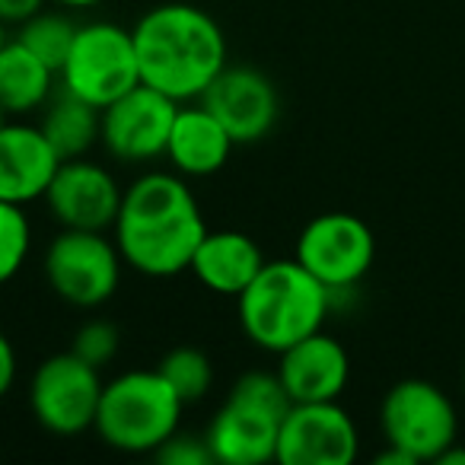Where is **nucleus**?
<instances>
[{
	"instance_id": "nucleus-4",
	"label": "nucleus",
	"mask_w": 465,
	"mask_h": 465,
	"mask_svg": "<svg viewBox=\"0 0 465 465\" xmlns=\"http://www.w3.org/2000/svg\"><path fill=\"white\" fill-rule=\"evenodd\" d=\"M291 395L278 373H242L230 389L220 411L211 418L204 437L213 462L265 465L278 456L281 420L291 411Z\"/></svg>"
},
{
	"instance_id": "nucleus-15",
	"label": "nucleus",
	"mask_w": 465,
	"mask_h": 465,
	"mask_svg": "<svg viewBox=\"0 0 465 465\" xmlns=\"http://www.w3.org/2000/svg\"><path fill=\"white\" fill-rule=\"evenodd\" d=\"M278 376L291 401H335L351 380V357L329 331H312L281 351Z\"/></svg>"
},
{
	"instance_id": "nucleus-17",
	"label": "nucleus",
	"mask_w": 465,
	"mask_h": 465,
	"mask_svg": "<svg viewBox=\"0 0 465 465\" xmlns=\"http://www.w3.org/2000/svg\"><path fill=\"white\" fill-rule=\"evenodd\" d=\"M232 147L236 141L217 122L213 112H207L201 103L179 105L166 143V160L173 163L175 173L188 175V179H204V175L220 173L230 160Z\"/></svg>"
},
{
	"instance_id": "nucleus-20",
	"label": "nucleus",
	"mask_w": 465,
	"mask_h": 465,
	"mask_svg": "<svg viewBox=\"0 0 465 465\" xmlns=\"http://www.w3.org/2000/svg\"><path fill=\"white\" fill-rule=\"evenodd\" d=\"M99 124H103V109L64 90L58 99L42 105L39 128L61 160H77V156L90 153L99 143Z\"/></svg>"
},
{
	"instance_id": "nucleus-6",
	"label": "nucleus",
	"mask_w": 465,
	"mask_h": 465,
	"mask_svg": "<svg viewBox=\"0 0 465 465\" xmlns=\"http://www.w3.org/2000/svg\"><path fill=\"white\" fill-rule=\"evenodd\" d=\"M58 80L64 93L96 105V109H105L141 84L134 33L109 20L77 26Z\"/></svg>"
},
{
	"instance_id": "nucleus-16",
	"label": "nucleus",
	"mask_w": 465,
	"mask_h": 465,
	"mask_svg": "<svg viewBox=\"0 0 465 465\" xmlns=\"http://www.w3.org/2000/svg\"><path fill=\"white\" fill-rule=\"evenodd\" d=\"M61 156L42 134L39 124H0V201L23 204L45 198Z\"/></svg>"
},
{
	"instance_id": "nucleus-14",
	"label": "nucleus",
	"mask_w": 465,
	"mask_h": 465,
	"mask_svg": "<svg viewBox=\"0 0 465 465\" xmlns=\"http://www.w3.org/2000/svg\"><path fill=\"white\" fill-rule=\"evenodd\" d=\"M122 198L124 192L115 175L86 156L61 160L45 192V204L61 230H112L122 211Z\"/></svg>"
},
{
	"instance_id": "nucleus-22",
	"label": "nucleus",
	"mask_w": 465,
	"mask_h": 465,
	"mask_svg": "<svg viewBox=\"0 0 465 465\" xmlns=\"http://www.w3.org/2000/svg\"><path fill=\"white\" fill-rule=\"evenodd\" d=\"M163 373V380L179 392V399L185 405L192 401L204 399L213 386V367H211V357L198 348H175L169 351L166 357L160 361L156 367Z\"/></svg>"
},
{
	"instance_id": "nucleus-31",
	"label": "nucleus",
	"mask_w": 465,
	"mask_h": 465,
	"mask_svg": "<svg viewBox=\"0 0 465 465\" xmlns=\"http://www.w3.org/2000/svg\"><path fill=\"white\" fill-rule=\"evenodd\" d=\"M4 42H7V26H4V20H0V48H4Z\"/></svg>"
},
{
	"instance_id": "nucleus-11",
	"label": "nucleus",
	"mask_w": 465,
	"mask_h": 465,
	"mask_svg": "<svg viewBox=\"0 0 465 465\" xmlns=\"http://www.w3.org/2000/svg\"><path fill=\"white\" fill-rule=\"evenodd\" d=\"M361 450V433L348 411L335 401H293L281 420V465H351Z\"/></svg>"
},
{
	"instance_id": "nucleus-23",
	"label": "nucleus",
	"mask_w": 465,
	"mask_h": 465,
	"mask_svg": "<svg viewBox=\"0 0 465 465\" xmlns=\"http://www.w3.org/2000/svg\"><path fill=\"white\" fill-rule=\"evenodd\" d=\"M33 249V226L23 204L0 201V287L14 281Z\"/></svg>"
},
{
	"instance_id": "nucleus-5",
	"label": "nucleus",
	"mask_w": 465,
	"mask_h": 465,
	"mask_svg": "<svg viewBox=\"0 0 465 465\" xmlns=\"http://www.w3.org/2000/svg\"><path fill=\"white\" fill-rule=\"evenodd\" d=\"M182 408L185 401L160 370H128L103 386L93 430L118 452H156L179 430Z\"/></svg>"
},
{
	"instance_id": "nucleus-26",
	"label": "nucleus",
	"mask_w": 465,
	"mask_h": 465,
	"mask_svg": "<svg viewBox=\"0 0 465 465\" xmlns=\"http://www.w3.org/2000/svg\"><path fill=\"white\" fill-rule=\"evenodd\" d=\"M48 4L52 0H0V20L4 26H23L35 14H42Z\"/></svg>"
},
{
	"instance_id": "nucleus-2",
	"label": "nucleus",
	"mask_w": 465,
	"mask_h": 465,
	"mask_svg": "<svg viewBox=\"0 0 465 465\" xmlns=\"http://www.w3.org/2000/svg\"><path fill=\"white\" fill-rule=\"evenodd\" d=\"M134 48L141 84L175 103H198L226 67V35L211 14L192 4H160L137 20Z\"/></svg>"
},
{
	"instance_id": "nucleus-8",
	"label": "nucleus",
	"mask_w": 465,
	"mask_h": 465,
	"mask_svg": "<svg viewBox=\"0 0 465 465\" xmlns=\"http://www.w3.org/2000/svg\"><path fill=\"white\" fill-rule=\"evenodd\" d=\"M122 265L118 242L99 230H61L45 252L48 287L80 310H96L115 297Z\"/></svg>"
},
{
	"instance_id": "nucleus-30",
	"label": "nucleus",
	"mask_w": 465,
	"mask_h": 465,
	"mask_svg": "<svg viewBox=\"0 0 465 465\" xmlns=\"http://www.w3.org/2000/svg\"><path fill=\"white\" fill-rule=\"evenodd\" d=\"M52 4H61V7H71V10H86V7H99L105 0H52Z\"/></svg>"
},
{
	"instance_id": "nucleus-12",
	"label": "nucleus",
	"mask_w": 465,
	"mask_h": 465,
	"mask_svg": "<svg viewBox=\"0 0 465 465\" xmlns=\"http://www.w3.org/2000/svg\"><path fill=\"white\" fill-rule=\"evenodd\" d=\"M182 103L147 84H137L103 109L99 141L122 163H150L166 156L169 131Z\"/></svg>"
},
{
	"instance_id": "nucleus-33",
	"label": "nucleus",
	"mask_w": 465,
	"mask_h": 465,
	"mask_svg": "<svg viewBox=\"0 0 465 465\" xmlns=\"http://www.w3.org/2000/svg\"><path fill=\"white\" fill-rule=\"evenodd\" d=\"M462 389H465V367H462Z\"/></svg>"
},
{
	"instance_id": "nucleus-1",
	"label": "nucleus",
	"mask_w": 465,
	"mask_h": 465,
	"mask_svg": "<svg viewBox=\"0 0 465 465\" xmlns=\"http://www.w3.org/2000/svg\"><path fill=\"white\" fill-rule=\"evenodd\" d=\"M112 232L128 268L147 278H173L192 268L207 223L185 175L147 173L124 188Z\"/></svg>"
},
{
	"instance_id": "nucleus-32",
	"label": "nucleus",
	"mask_w": 465,
	"mask_h": 465,
	"mask_svg": "<svg viewBox=\"0 0 465 465\" xmlns=\"http://www.w3.org/2000/svg\"><path fill=\"white\" fill-rule=\"evenodd\" d=\"M7 118H10V115H7V112H4V105H0V124L7 122Z\"/></svg>"
},
{
	"instance_id": "nucleus-10",
	"label": "nucleus",
	"mask_w": 465,
	"mask_h": 465,
	"mask_svg": "<svg viewBox=\"0 0 465 465\" xmlns=\"http://www.w3.org/2000/svg\"><path fill=\"white\" fill-rule=\"evenodd\" d=\"M103 376L96 367L80 361L74 351L42 361L29 382V405L45 430L58 437H74L96 424Z\"/></svg>"
},
{
	"instance_id": "nucleus-13",
	"label": "nucleus",
	"mask_w": 465,
	"mask_h": 465,
	"mask_svg": "<svg viewBox=\"0 0 465 465\" xmlns=\"http://www.w3.org/2000/svg\"><path fill=\"white\" fill-rule=\"evenodd\" d=\"M198 103L217 115V122L230 131L236 143L262 141L272 134V128L281 118L278 86L259 67L226 64Z\"/></svg>"
},
{
	"instance_id": "nucleus-28",
	"label": "nucleus",
	"mask_w": 465,
	"mask_h": 465,
	"mask_svg": "<svg viewBox=\"0 0 465 465\" xmlns=\"http://www.w3.org/2000/svg\"><path fill=\"white\" fill-rule=\"evenodd\" d=\"M376 465H418V462H414L411 456H405L401 450H395V446L386 443V452L376 456Z\"/></svg>"
},
{
	"instance_id": "nucleus-7",
	"label": "nucleus",
	"mask_w": 465,
	"mask_h": 465,
	"mask_svg": "<svg viewBox=\"0 0 465 465\" xmlns=\"http://www.w3.org/2000/svg\"><path fill=\"white\" fill-rule=\"evenodd\" d=\"M382 437L414 462H437L459 440V414L452 399L427 380H401L380 405Z\"/></svg>"
},
{
	"instance_id": "nucleus-9",
	"label": "nucleus",
	"mask_w": 465,
	"mask_h": 465,
	"mask_svg": "<svg viewBox=\"0 0 465 465\" xmlns=\"http://www.w3.org/2000/svg\"><path fill=\"white\" fill-rule=\"evenodd\" d=\"M293 259L331 293L354 291L376 259V236L348 211H325L303 226Z\"/></svg>"
},
{
	"instance_id": "nucleus-29",
	"label": "nucleus",
	"mask_w": 465,
	"mask_h": 465,
	"mask_svg": "<svg viewBox=\"0 0 465 465\" xmlns=\"http://www.w3.org/2000/svg\"><path fill=\"white\" fill-rule=\"evenodd\" d=\"M437 462H440V465H465V450L459 446V440L450 446V450L443 452V456L437 459Z\"/></svg>"
},
{
	"instance_id": "nucleus-18",
	"label": "nucleus",
	"mask_w": 465,
	"mask_h": 465,
	"mask_svg": "<svg viewBox=\"0 0 465 465\" xmlns=\"http://www.w3.org/2000/svg\"><path fill=\"white\" fill-rule=\"evenodd\" d=\"M265 268L259 242L240 230H207L188 272L201 281L211 293L220 297H240L255 274Z\"/></svg>"
},
{
	"instance_id": "nucleus-24",
	"label": "nucleus",
	"mask_w": 465,
	"mask_h": 465,
	"mask_svg": "<svg viewBox=\"0 0 465 465\" xmlns=\"http://www.w3.org/2000/svg\"><path fill=\"white\" fill-rule=\"evenodd\" d=\"M118 348H122V331H118L109 319H90L86 325H80L71 341L74 354L96 370L109 367L118 357Z\"/></svg>"
},
{
	"instance_id": "nucleus-3",
	"label": "nucleus",
	"mask_w": 465,
	"mask_h": 465,
	"mask_svg": "<svg viewBox=\"0 0 465 465\" xmlns=\"http://www.w3.org/2000/svg\"><path fill=\"white\" fill-rule=\"evenodd\" d=\"M335 293L297 259L265 262L255 281L236 297L242 335L262 351L281 354L325 325Z\"/></svg>"
},
{
	"instance_id": "nucleus-19",
	"label": "nucleus",
	"mask_w": 465,
	"mask_h": 465,
	"mask_svg": "<svg viewBox=\"0 0 465 465\" xmlns=\"http://www.w3.org/2000/svg\"><path fill=\"white\" fill-rule=\"evenodd\" d=\"M58 74L35 58L20 39H7L0 48V105L7 115L39 112L52 99Z\"/></svg>"
},
{
	"instance_id": "nucleus-25",
	"label": "nucleus",
	"mask_w": 465,
	"mask_h": 465,
	"mask_svg": "<svg viewBox=\"0 0 465 465\" xmlns=\"http://www.w3.org/2000/svg\"><path fill=\"white\" fill-rule=\"evenodd\" d=\"M153 456L166 465H211L213 462L211 443H207L204 433L198 437V433H185V430H175Z\"/></svg>"
},
{
	"instance_id": "nucleus-21",
	"label": "nucleus",
	"mask_w": 465,
	"mask_h": 465,
	"mask_svg": "<svg viewBox=\"0 0 465 465\" xmlns=\"http://www.w3.org/2000/svg\"><path fill=\"white\" fill-rule=\"evenodd\" d=\"M74 35H77V23L67 20L64 14H52V10H42L33 20H26L23 26H16V35L35 58H42L54 74L61 71V64L67 61V52L74 45Z\"/></svg>"
},
{
	"instance_id": "nucleus-27",
	"label": "nucleus",
	"mask_w": 465,
	"mask_h": 465,
	"mask_svg": "<svg viewBox=\"0 0 465 465\" xmlns=\"http://www.w3.org/2000/svg\"><path fill=\"white\" fill-rule=\"evenodd\" d=\"M16 382V351L10 344V338L0 331V399L14 389Z\"/></svg>"
}]
</instances>
